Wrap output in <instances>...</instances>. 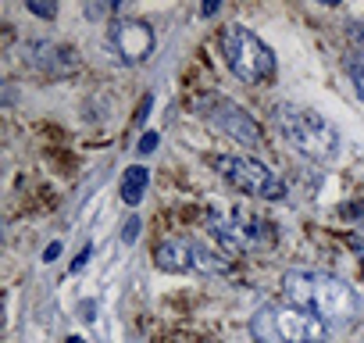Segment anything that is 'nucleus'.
Instances as JSON below:
<instances>
[{"label": "nucleus", "mask_w": 364, "mask_h": 343, "mask_svg": "<svg viewBox=\"0 0 364 343\" xmlns=\"http://www.w3.org/2000/svg\"><path fill=\"white\" fill-rule=\"evenodd\" d=\"M204 226L211 240H218L222 254H232V258L275 247V226L250 208H208Z\"/></svg>", "instance_id": "obj_2"}, {"label": "nucleus", "mask_w": 364, "mask_h": 343, "mask_svg": "<svg viewBox=\"0 0 364 343\" xmlns=\"http://www.w3.org/2000/svg\"><path fill=\"white\" fill-rule=\"evenodd\" d=\"M350 79H353V86H357V97L364 100V61H360V58L350 61Z\"/></svg>", "instance_id": "obj_13"}, {"label": "nucleus", "mask_w": 364, "mask_h": 343, "mask_svg": "<svg viewBox=\"0 0 364 343\" xmlns=\"http://www.w3.org/2000/svg\"><path fill=\"white\" fill-rule=\"evenodd\" d=\"M136 233H139V218H129V222H125V229H122V240H125V243H132V240H136Z\"/></svg>", "instance_id": "obj_14"}, {"label": "nucleus", "mask_w": 364, "mask_h": 343, "mask_svg": "<svg viewBox=\"0 0 364 343\" xmlns=\"http://www.w3.org/2000/svg\"><path fill=\"white\" fill-rule=\"evenodd\" d=\"M279 129L286 143L311 161H336L343 150L339 129L311 107H279Z\"/></svg>", "instance_id": "obj_4"}, {"label": "nucleus", "mask_w": 364, "mask_h": 343, "mask_svg": "<svg viewBox=\"0 0 364 343\" xmlns=\"http://www.w3.org/2000/svg\"><path fill=\"white\" fill-rule=\"evenodd\" d=\"M250 336L254 343H325L328 325L286 300H275L250 318Z\"/></svg>", "instance_id": "obj_3"}, {"label": "nucleus", "mask_w": 364, "mask_h": 343, "mask_svg": "<svg viewBox=\"0 0 364 343\" xmlns=\"http://www.w3.org/2000/svg\"><path fill=\"white\" fill-rule=\"evenodd\" d=\"M204 111H208V122L218 129V132H225V136H232L236 143H247V147H257L261 139H264V132H261V125L240 107V104H232V100H222V97H211V100H204Z\"/></svg>", "instance_id": "obj_8"}, {"label": "nucleus", "mask_w": 364, "mask_h": 343, "mask_svg": "<svg viewBox=\"0 0 364 343\" xmlns=\"http://www.w3.org/2000/svg\"><path fill=\"white\" fill-rule=\"evenodd\" d=\"M279 293L286 304L321 318L325 325H350L360 315V300H357L353 286H346L339 275H328V272L293 268L282 275Z\"/></svg>", "instance_id": "obj_1"}, {"label": "nucleus", "mask_w": 364, "mask_h": 343, "mask_svg": "<svg viewBox=\"0 0 364 343\" xmlns=\"http://www.w3.org/2000/svg\"><path fill=\"white\" fill-rule=\"evenodd\" d=\"M222 54H225V65L236 79L250 83V86H261L275 75V54L272 47L250 33L247 26H229L222 29Z\"/></svg>", "instance_id": "obj_5"}, {"label": "nucleus", "mask_w": 364, "mask_h": 343, "mask_svg": "<svg viewBox=\"0 0 364 343\" xmlns=\"http://www.w3.org/2000/svg\"><path fill=\"white\" fill-rule=\"evenodd\" d=\"M26 8L40 19H58V4H43V0H26Z\"/></svg>", "instance_id": "obj_12"}, {"label": "nucleus", "mask_w": 364, "mask_h": 343, "mask_svg": "<svg viewBox=\"0 0 364 343\" xmlns=\"http://www.w3.org/2000/svg\"><path fill=\"white\" fill-rule=\"evenodd\" d=\"M154 147H157V132H146V136L139 139V154H150Z\"/></svg>", "instance_id": "obj_15"}, {"label": "nucleus", "mask_w": 364, "mask_h": 343, "mask_svg": "<svg viewBox=\"0 0 364 343\" xmlns=\"http://www.w3.org/2000/svg\"><path fill=\"white\" fill-rule=\"evenodd\" d=\"M61 58H75L68 47H54V43H33L29 51H26V61L33 65V68H43L47 75H65V72H72L68 65H61Z\"/></svg>", "instance_id": "obj_10"}, {"label": "nucleus", "mask_w": 364, "mask_h": 343, "mask_svg": "<svg viewBox=\"0 0 364 343\" xmlns=\"http://www.w3.org/2000/svg\"><path fill=\"white\" fill-rule=\"evenodd\" d=\"M58 258H61V243H50V247H47V258H43V261H58Z\"/></svg>", "instance_id": "obj_17"}, {"label": "nucleus", "mask_w": 364, "mask_h": 343, "mask_svg": "<svg viewBox=\"0 0 364 343\" xmlns=\"http://www.w3.org/2000/svg\"><path fill=\"white\" fill-rule=\"evenodd\" d=\"M90 254H93V250H90V247H82V250H79V258L72 261V272H79V268H82V265L90 261Z\"/></svg>", "instance_id": "obj_16"}, {"label": "nucleus", "mask_w": 364, "mask_h": 343, "mask_svg": "<svg viewBox=\"0 0 364 343\" xmlns=\"http://www.w3.org/2000/svg\"><path fill=\"white\" fill-rule=\"evenodd\" d=\"M350 247H353V250H357V254L364 258V240H357V236H353V240H350Z\"/></svg>", "instance_id": "obj_18"}, {"label": "nucleus", "mask_w": 364, "mask_h": 343, "mask_svg": "<svg viewBox=\"0 0 364 343\" xmlns=\"http://www.w3.org/2000/svg\"><path fill=\"white\" fill-rule=\"evenodd\" d=\"M353 36H357V40L364 43V26H353Z\"/></svg>", "instance_id": "obj_19"}, {"label": "nucleus", "mask_w": 364, "mask_h": 343, "mask_svg": "<svg viewBox=\"0 0 364 343\" xmlns=\"http://www.w3.org/2000/svg\"><path fill=\"white\" fill-rule=\"evenodd\" d=\"M215 168L243 197H254V201H282L286 197V183L264 161H257L250 154H222V157H215Z\"/></svg>", "instance_id": "obj_6"}, {"label": "nucleus", "mask_w": 364, "mask_h": 343, "mask_svg": "<svg viewBox=\"0 0 364 343\" xmlns=\"http://www.w3.org/2000/svg\"><path fill=\"white\" fill-rule=\"evenodd\" d=\"M107 43L114 47L118 61L125 65H139L150 58L154 51V29L139 19H122V22H111V33H107Z\"/></svg>", "instance_id": "obj_9"}, {"label": "nucleus", "mask_w": 364, "mask_h": 343, "mask_svg": "<svg viewBox=\"0 0 364 343\" xmlns=\"http://www.w3.org/2000/svg\"><path fill=\"white\" fill-rule=\"evenodd\" d=\"M68 343H82V339H79V336H72V339H68Z\"/></svg>", "instance_id": "obj_20"}, {"label": "nucleus", "mask_w": 364, "mask_h": 343, "mask_svg": "<svg viewBox=\"0 0 364 343\" xmlns=\"http://www.w3.org/2000/svg\"><path fill=\"white\" fill-rule=\"evenodd\" d=\"M146 186H150V172H146L143 164H132V168H125V176H122V186H118V194H122V201H125L129 208H136V204L143 201Z\"/></svg>", "instance_id": "obj_11"}, {"label": "nucleus", "mask_w": 364, "mask_h": 343, "mask_svg": "<svg viewBox=\"0 0 364 343\" xmlns=\"http://www.w3.org/2000/svg\"><path fill=\"white\" fill-rule=\"evenodd\" d=\"M154 265L161 272H171V275H186V272L215 275V272H225L232 265V258L222 254V250H211V247H204L190 236H168L154 247Z\"/></svg>", "instance_id": "obj_7"}]
</instances>
